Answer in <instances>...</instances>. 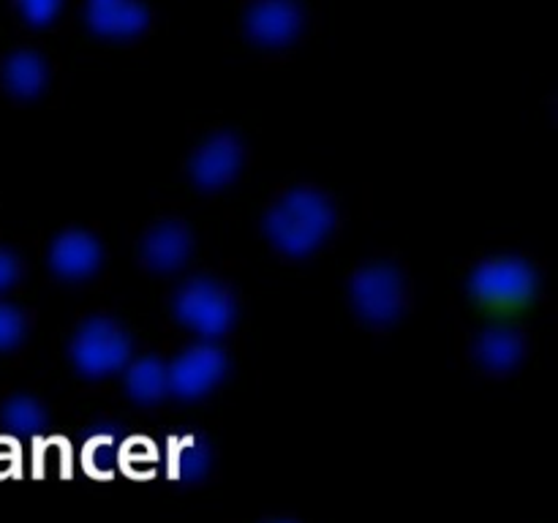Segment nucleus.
<instances>
[{"label":"nucleus","instance_id":"aec40b11","mask_svg":"<svg viewBox=\"0 0 558 523\" xmlns=\"http://www.w3.org/2000/svg\"><path fill=\"white\" fill-rule=\"evenodd\" d=\"M270 523H294V521H270Z\"/></svg>","mask_w":558,"mask_h":523},{"label":"nucleus","instance_id":"39448f33","mask_svg":"<svg viewBox=\"0 0 558 523\" xmlns=\"http://www.w3.org/2000/svg\"><path fill=\"white\" fill-rule=\"evenodd\" d=\"M349 300L363 321L374 327L396 325L407 308V283L392 262L360 267L349 281Z\"/></svg>","mask_w":558,"mask_h":523},{"label":"nucleus","instance_id":"20e7f679","mask_svg":"<svg viewBox=\"0 0 558 523\" xmlns=\"http://www.w3.org/2000/svg\"><path fill=\"white\" fill-rule=\"evenodd\" d=\"M539 276L523 256H494L469 276V292L490 308H521L537 294Z\"/></svg>","mask_w":558,"mask_h":523},{"label":"nucleus","instance_id":"dca6fc26","mask_svg":"<svg viewBox=\"0 0 558 523\" xmlns=\"http://www.w3.org/2000/svg\"><path fill=\"white\" fill-rule=\"evenodd\" d=\"M0 423L14 436H38L49 423V414L41 401L31 396H11L0 409Z\"/></svg>","mask_w":558,"mask_h":523},{"label":"nucleus","instance_id":"1a4fd4ad","mask_svg":"<svg viewBox=\"0 0 558 523\" xmlns=\"http://www.w3.org/2000/svg\"><path fill=\"white\" fill-rule=\"evenodd\" d=\"M104 262V248L85 229H69L49 245V267L65 281H82L96 276Z\"/></svg>","mask_w":558,"mask_h":523},{"label":"nucleus","instance_id":"0eeeda50","mask_svg":"<svg viewBox=\"0 0 558 523\" xmlns=\"http://www.w3.org/2000/svg\"><path fill=\"white\" fill-rule=\"evenodd\" d=\"M245 36L267 49L289 47L305 27L300 0H254L245 11Z\"/></svg>","mask_w":558,"mask_h":523},{"label":"nucleus","instance_id":"a211bd4d","mask_svg":"<svg viewBox=\"0 0 558 523\" xmlns=\"http://www.w3.org/2000/svg\"><path fill=\"white\" fill-rule=\"evenodd\" d=\"M22 20L31 27H47L63 9V0H16Z\"/></svg>","mask_w":558,"mask_h":523},{"label":"nucleus","instance_id":"f03ea898","mask_svg":"<svg viewBox=\"0 0 558 523\" xmlns=\"http://www.w3.org/2000/svg\"><path fill=\"white\" fill-rule=\"evenodd\" d=\"M172 314L180 325L213 341L232 330L238 319V303H234V294L216 278L194 276L174 289Z\"/></svg>","mask_w":558,"mask_h":523},{"label":"nucleus","instance_id":"f257e3e1","mask_svg":"<svg viewBox=\"0 0 558 523\" xmlns=\"http://www.w3.org/2000/svg\"><path fill=\"white\" fill-rule=\"evenodd\" d=\"M338 223L330 196L316 188H292L267 210L262 229L281 254L303 259L319 251Z\"/></svg>","mask_w":558,"mask_h":523},{"label":"nucleus","instance_id":"ddd939ff","mask_svg":"<svg viewBox=\"0 0 558 523\" xmlns=\"http://www.w3.org/2000/svg\"><path fill=\"white\" fill-rule=\"evenodd\" d=\"M526 357V338L510 325H490L474 338V360L490 374H510Z\"/></svg>","mask_w":558,"mask_h":523},{"label":"nucleus","instance_id":"4468645a","mask_svg":"<svg viewBox=\"0 0 558 523\" xmlns=\"http://www.w3.org/2000/svg\"><path fill=\"white\" fill-rule=\"evenodd\" d=\"M125 392L140 406H156L169 396V365L156 354L129 360L125 365Z\"/></svg>","mask_w":558,"mask_h":523},{"label":"nucleus","instance_id":"2eb2a0df","mask_svg":"<svg viewBox=\"0 0 558 523\" xmlns=\"http://www.w3.org/2000/svg\"><path fill=\"white\" fill-rule=\"evenodd\" d=\"M3 85L16 98H36L47 87L49 69L47 60L33 49H20L3 60Z\"/></svg>","mask_w":558,"mask_h":523},{"label":"nucleus","instance_id":"f8f14e48","mask_svg":"<svg viewBox=\"0 0 558 523\" xmlns=\"http://www.w3.org/2000/svg\"><path fill=\"white\" fill-rule=\"evenodd\" d=\"M163 461H167V474L174 483H199L213 466V447L196 430H178L167 439Z\"/></svg>","mask_w":558,"mask_h":523},{"label":"nucleus","instance_id":"6e6552de","mask_svg":"<svg viewBox=\"0 0 558 523\" xmlns=\"http://www.w3.org/2000/svg\"><path fill=\"white\" fill-rule=\"evenodd\" d=\"M243 161L245 147L240 136L232 134V131H221V134L210 136V139L196 147V153L191 156L189 172L191 180L202 191H218L227 188L238 178Z\"/></svg>","mask_w":558,"mask_h":523},{"label":"nucleus","instance_id":"9d476101","mask_svg":"<svg viewBox=\"0 0 558 523\" xmlns=\"http://www.w3.org/2000/svg\"><path fill=\"white\" fill-rule=\"evenodd\" d=\"M194 251L191 229L180 221H158L142 238V262L153 272H174Z\"/></svg>","mask_w":558,"mask_h":523},{"label":"nucleus","instance_id":"423d86ee","mask_svg":"<svg viewBox=\"0 0 558 523\" xmlns=\"http://www.w3.org/2000/svg\"><path fill=\"white\" fill-rule=\"evenodd\" d=\"M229 374V357L213 341L183 349L169 363V396L180 401H199L210 396Z\"/></svg>","mask_w":558,"mask_h":523},{"label":"nucleus","instance_id":"9b49d317","mask_svg":"<svg viewBox=\"0 0 558 523\" xmlns=\"http://www.w3.org/2000/svg\"><path fill=\"white\" fill-rule=\"evenodd\" d=\"M85 22L104 38H134L150 25V11L136 0H87Z\"/></svg>","mask_w":558,"mask_h":523},{"label":"nucleus","instance_id":"7ed1b4c3","mask_svg":"<svg viewBox=\"0 0 558 523\" xmlns=\"http://www.w3.org/2000/svg\"><path fill=\"white\" fill-rule=\"evenodd\" d=\"M134 341L129 330L112 316H90L80 325V330L71 338V363L87 379H101L112 376L129 365Z\"/></svg>","mask_w":558,"mask_h":523},{"label":"nucleus","instance_id":"f3484780","mask_svg":"<svg viewBox=\"0 0 558 523\" xmlns=\"http://www.w3.org/2000/svg\"><path fill=\"white\" fill-rule=\"evenodd\" d=\"M27 336V316L14 303H0V352L16 349Z\"/></svg>","mask_w":558,"mask_h":523},{"label":"nucleus","instance_id":"6ab92c4d","mask_svg":"<svg viewBox=\"0 0 558 523\" xmlns=\"http://www.w3.org/2000/svg\"><path fill=\"white\" fill-rule=\"evenodd\" d=\"M22 278V259L11 248H0V292L14 287Z\"/></svg>","mask_w":558,"mask_h":523}]
</instances>
